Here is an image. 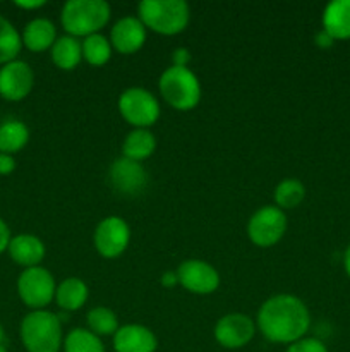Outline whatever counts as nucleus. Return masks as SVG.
Listing matches in <instances>:
<instances>
[{
	"mask_svg": "<svg viewBox=\"0 0 350 352\" xmlns=\"http://www.w3.org/2000/svg\"><path fill=\"white\" fill-rule=\"evenodd\" d=\"M323 30L333 40H350V0H333L323 10Z\"/></svg>",
	"mask_w": 350,
	"mask_h": 352,
	"instance_id": "nucleus-17",
	"label": "nucleus"
},
{
	"mask_svg": "<svg viewBox=\"0 0 350 352\" xmlns=\"http://www.w3.org/2000/svg\"><path fill=\"white\" fill-rule=\"evenodd\" d=\"M0 352H7V349H5V347H2V346H0Z\"/></svg>",
	"mask_w": 350,
	"mask_h": 352,
	"instance_id": "nucleus-37",
	"label": "nucleus"
},
{
	"mask_svg": "<svg viewBox=\"0 0 350 352\" xmlns=\"http://www.w3.org/2000/svg\"><path fill=\"white\" fill-rule=\"evenodd\" d=\"M256 333V323L244 313H229L216 322L213 336L216 342L225 349H240L246 347Z\"/></svg>",
	"mask_w": 350,
	"mask_h": 352,
	"instance_id": "nucleus-10",
	"label": "nucleus"
},
{
	"mask_svg": "<svg viewBox=\"0 0 350 352\" xmlns=\"http://www.w3.org/2000/svg\"><path fill=\"white\" fill-rule=\"evenodd\" d=\"M30 141V129L21 120H7L0 126V153L14 155Z\"/></svg>",
	"mask_w": 350,
	"mask_h": 352,
	"instance_id": "nucleus-22",
	"label": "nucleus"
},
{
	"mask_svg": "<svg viewBox=\"0 0 350 352\" xmlns=\"http://www.w3.org/2000/svg\"><path fill=\"white\" fill-rule=\"evenodd\" d=\"M64 352H106L102 339L88 329H74L65 336Z\"/></svg>",
	"mask_w": 350,
	"mask_h": 352,
	"instance_id": "nucleus-27",
	"label": "nucleus"
},
{
	"mask_svg": "<svg viewBox=\"0 0 350 352\" xmlns=\"http://www.w3.org/2000/svg\"><path fill=\"white\" fill-rule=\"evenodd\" d=\"M112 9L105 0H69L60 12V24L65 33L86 38L100 33L108 24Z\"/></svg>",
	"mask_w": 350,
	"mask_h": 352,
	"instance_id": "nucleus-3",
	"label": "nucleus"
},
{
	"mask_svg": "<svg viewBox=\"0 0 350 352\" xmlns=\"http://www.w3.org/2000/svg\"><path fill=\"white\" fill-rule=\"evenodd\" d=\"M178 284L198 296L213 294L220 287V274L213 265L202 260H185L177 268Z\"/></svg>",
	"mask_w": 350,
	"mask_h": 352,
	"instance_id": "nucleus-11",
	"label": "nucleus"
},
{
	"mask_svg": "<svg viewBox=\"0 0 350 352\" xmlns=\"http://www.w3.org/2000/svg\"><path fill=\"white\" fill-rule=\"evenodd\" d=\"M10 239H12V237H10L9 226H7V223L0 219V254H2L3 251H7Z\"/></svg>",
	"mask_w": 350,
	"mask_h": 352,
	"instance_id": "nucleus-31",
	"label": "nucleus"
},
{
	"mask_svg": "<svg viewBox=\"0 0 350 352\" xmlns=\"http://www.w3.org/2000/svg\"><path fill=\"white\" fill-rule=\"evenodd\" d=\"M55 291H57V284H55L54 275L41 265L26 268L17 278V294L21 301L33 311L47 308L55 299Z\"/></svg>",
	"mask_w": 350,
	"mask_h": 352,
	"instance_id": "nucleus-7",
	"label": "nucleus"
},
{
	"mask_svg": "<svg viewBox=\"0 0 350 352\" xmlns=\"http://www.w3.org/2000/svg\"><path fill=\"white\" fill-rule=\"evenodd\" d=\"M156 150V138L150 129H132L122 143V155L129 160L143 162Z\"/></svg>",
	"mask_w": 350,
	"mask_h": 352,
	"instance_id": "nucleus-21",
	"label": "nucleus"
},
{
	"mask_svg": "<svg viewBox=\"0 0 350 352\" xmlns=\"http://www.w3.org/2000/svg\"><path fill=\"white\" fill-rule=\"evenodd\" d=\"M34 85L33 69L27 62L16 60L0 67V96L7 102H21L31 93Z\"/></svg>",
	"mask_w": 350,
	"mask_h": 352,
	"instance_id": "nucleus-12",
	"label": "nucleus"
},
{
	"mask_svg": "<svg viewBox=\"0 0 350 352\" xmlns=\"http://www.w3.org/2000/svg\"><path fill=\"white\" fill-rule=\"evenodd\" d=\"M82 45V58L88 62L89 65H95V67H102L112 57V43L106 36H103L102 33L91 34V36H86L81 41Z\"/></svg>",
	"mask_w": 350,
	"mask_h": 352,
	"instance_id": "nucleus-23",
	"label": "nucleus"
},
{
	"mask_svg": "<svg viewBox=\"0 0 350 352\" xmlns=\"http://www.w3.org/2000/svg\"><path fill=\"white\" fill-rule=\"evenodd\" d=\"M3 337H5V332H3V327L0 325V344L3 342Z\"/></svg>",
	"mask_w": 350,
	"mask_h": 352,
	"instance_id": "nucleus-36",
	"label": "nucleus"
},
{
	"mask_svg": "<svg viewBox=\"0 0 350 352\" xmlns=\"http://www.w3.org/2000/svg\"><path fill=\"white\" fill-rule=\"evenodd\" d=\"M14 168H16V160L12 155L0 153V175L12 174Z\"/></svg>",
	"mask_w": 350,
	"mask_h": 352,
	"instance_id": "nucleus-30",
	"label": "nucleus"
},
{
	"mask_svg": "<svg viewBox=\"0 0 350 352\" xmlns=\"http://www.w3.org/2000/svg\"><path fill=\"white\" fill-rule=\"evenodd\" d=\"M158 339L153 330L139 323L122 325L113 336L115 352H156Z\"/></svg>",
	"mask_w": 350,
	"mask_h": 352,
	"instance_id": "nucleus-15",
	"label": "nucleus"
},
{
	"mask_svg": "<svg viewBox=\"0 0 350 352\" xmlns=\"http://www.w3.org/2000/svg\"><path fill=\"white\" fill-rule=\"evenodd\" d=\"M119 112L134 129H150L160 119V102L144 88H127L119 96Z\"/></svg>",
	"mask_w": 350,
	"mask_h": 352,
	"instance_id": "nucleus-6",
	"label": "nucleus"
},
{
	"mask_svg": "<svg viewBox=\"0 0 350 352\" xmlns=\"http://www.w3.org/2000/svg\"><path fill=\"white\" fill-rule=\"evenodd\" d=\"M86 322H88V330H91L95 336L102 337H110L115 336L117 330L120 329L119 318H117L115 313L112 311L106 306H96L86 316Z\"/></svg>",
	"mask_w": 350,
	"mask_h": 352,
	"instance_id": "nucleus-25",
	"label": "nucleus"
},
{
	"mask_svg": "<svg viewBox=\"0 0 350 352\" xmlns=\"http://www.w3.org/2000/svg\"><path fill=\"white\" fill-rule=\"evenodd\" d=\"M19 336L27 352H60L64 346L60 318L47 309L27 313L21 322Z\"/></svg>",
	"mask_w": 350,
	"mask_h": 352,
	"instance_id": "nucleus-2",
	"label": "nucleus"
},
{
	"mask_svg": "<svg viewBox=\"0 0 350 352\" xmlns=\"http://www.w3.org/2000/svg\"><path fill=\"white\" fill-rule=\"evenodd\" d=\"M23 48V38L14 24L0 16V65L16 60Z\"/></svg>",
	"mask_w": 350,
	"mask_h": 352,
	"instance_id": "nucleus-24",
	"label": "nucleus"
},
{
	"mask_svg": "<svg viewBox=\"0 0 350 352\" xmlns=\"http://www.w3.org/2000/svg\"><path fill=\"white\" fill-rule=\"evenodd\" d=\"M158 89L161 98L178 112L196 109L201 102V82L189 67L170 65L165 69L158 81Z\"/></svg>",
	"mask_w": 350,
	"mask_h": 352,
	"instance_id": "nucleus-5",
	"label": "nucleus"
},
{
	"mask_svg": "<svg viewBox=\"0 0 350 352\" xmlns=\"http://www.w3.org/2000/svg\"><path fill=\"white\" fill-rule=\"evenodd\" d=\"M108 181L115 191L126 196H136L148 186V172L139 162L120 157L110 165Z\"/></svg>",
	"mask_w": 350,
	"mask_h": 352,
	"instance_id": "nucleus-13",
	"label": "nucleus"
},
{
	"mask_svg": "<svg viewBox=\"0 0 350 352\" xmlns=\"http://www.w3.org/2000/svg\"><path fill=\"white\" fill-rule=\"evenodd\" d=\"M7 251H9L14 263L24 267V270L40 267L45 258L43 241L40 237L33 236V234H17V236H14L10 239Z\"/></svg>",
	"mask_w": 350,
	"mask_h": 352,
	"instance_id": "nucleus-16",
	"label": "nucleus"
},
{
	"mask_svg": "<svg viewBox=\"0 0 350 352\" xmlns=\"http://www.w3.org/2000/svg\"><path fill=\"white\" fill-rule=\"evenodd\" d=\"M16 3L19 9H24V10H31V9H40V7H43L45 0H16Z\"/></svg>",
	"mask_w": 350,
	"mask_h": 352,
	"instance_id": "nucleus-32",
	"label": "nucleus"
},
{
	"mask_svg": "<svg viewBox=\"0 0 350 352\" xmlns=\"http://www.w3.org/2000/svg\"><path fill=\"white\" fill-rule=\"evenodd\" d=\"M189 62H191V52L187 48L180 47L172 52V65H175V67H189Z\"/></svg>",
	"mask_w": 350,
	"mask_h": 352,
	"instance_id": "nucleus-29",
	"label": "nucleus"
},
{
	"mask_svg": "<svg viewBox=\"0 0 350 352\" xmlns=\"http://www.w3.org/2000/svg\"><path fill=\"white\" fill-rule=\"evenodd\" d=\"M343 267H345V274L349 275L350 278V244L345 250V254H343Z\"/></svg>",
	"mask_w": 350,
	"mask_h": 352,
	"instance_id": "nucleus-35",
	"label": "nucleus"
},
{
	"mask_svg": "<svg viewBox=\"0 0 350 352\" xmlns=\"http://www.w3.org/2000/svg\"><path fill=\"white\" fill-rule=\"evenodd\" d=\"M96 251L106 260L119 258L130 243V227L122 217H105L96 226L93 234Z\"/></svg>",
	"mask_w": 350,
	"mask_h": 352,
	"instance_id": "nucleus-9",
	"label": "nucleus"
},
{
	"mask_svg": "<svg viewBox=\"0 0 350 352\" xmlns=\"http://www.w3.org/2000/svg\"><path fill=\"white\" fill-rule=\"evenodd\" d=\"M175 284H178V278H177V272H167V274L161 275V285L167 289L174 287Z\"/></svg>",
	"mask_w": 350,
	"mask_h": 352,
	"instance_id": "nucleus-34",
	"label": "nucleus"
},
{
	"mask_svg": "<svg viewBox=\"0 0 350 352\" xmlns=\"http://www.w3.org/2000/svg\"><path fill=\"white\" fill-rule=\"evenodd\" d=\"M285 352H328V349H326V346L319 339L304 337V339L290 344Z\"/></svg>",
	"mask_w": 350,
	"mask_h": 352,
	"instance_id": "nucleus-28",
	"label": "nucleus"
},
{
	"mask_svg": "<svg viewBox=\"0 0 350 352\" xmlns=\"http://www.w3.org/2000/svg\"><path fill=\"white\" fill-rule=\"evenodd\" d=\"M287 232V215L278 206H263L253 213L247 223V236L257 248H271Z\"/></svg>",
	"mask_w": 350,
	"mask_h": 352,
	"instance_id": "nucleus-8",
	"label": "nucleus"
},
{
	"mask_svg": "<svg viewBox=\"0 0 350 352\" xmlns=\"http://www.w3.org/2000/svg\"><path fill=\"white\" fill-rule=\"evenodd\" d=\"M21 38L27 50L45 52L54 47L55 40H57V28L47 17H36L26 24Z\"/></svg>",
	"mask_w": 350,
	"mask_h": 352,
	"instance_id": "nucleus-18",
	"label": "nucleus"
},
{
	"mask_svg": "<svg viewBox=\"0 0 350 352\" xmlns=\"http://www.w3.org/2000/svg\"><path fill=\"white\" fill-rule=\"evenodd\" d=\"M311 327V315L302 299L277 294L266 299L257 313V329L273 344H294L304 339Z\"/></svg>",
	"mask_w": 350,
	"mask_h": 352,
	"instance_id": "nucleus-1",
	"label": "nucleus"
},
{
	"mask_svg": "<svg viewBox=\"0 0 350 352\" xmlns=\"http://www.w3.org/2000/svg\"><path fill=\"white\" fill-rule=\"evenodd\" d=\"M51 62L62 71H72L82 60V45L81 40L71 34L57 38L54 47L50 48Z\"/></svg>",
	"mask_w": 350,
	"mask_h": 352,
	"instance_id": "nucleus-20",
	"label": "nucleus"
},
{
	"mask_svg": "<svg viewBox=\"0 0 350 352\" xmlns=\"http://www.w3.org/2000/svg\"><path fill=\"white\" fill-rule=\"evenodd\" d=\"M305 198V188L299 179H283L275 188V203L280 210L297 208Z\"/></svg>",
	"mask_w": 350,
	"mask_h": 352,
	"instance_id": "nucleus-26",
	"label": "nucleus"
},
{
	"mask_svg": "<svg viewBox=\"0 0 350 352\" xmlns=\"http://www.w3.org/2000/svg\"><path fill=\"white\" fill-rule=\"evenodd\" d=\"M333 43H335V40H333V38L329 36L325 30H321L318 34H316V45H318V47L329 48Z\"/></svg>",
	"mask_w": 350,
	"mask_h": 352,
	"instance_id": "nucleus-33",
	"label": "nucleus"
},
{
	"mask_svg": "<svg viewBox=\"0 0 350 352\" xmlns=\"http://www.w3.org/2000/svg\"><path fill=\"white\" fill-rule=\"evenodd\" d=\"M89 298V289L81 278L69 277L57 285L55 301L64 311H78L86 305Z\"/></svg>",
	"mask_w": 350,
	"mask_h": 352,
	"instance_id": "nucleus-19",
	"label": "nucleus"
},
{
	"mask_svg": "<svg viewBox=\"0 0 350 352\" xmlns=\"http://www.w3.org/2000/svg\"><path fill=\"white\" fill-rule=\"evenodd\" d=\"M110 43L119 54L130 55L143 48L146 41V28L141 23L139 17L127 16L117 21L110 31Z\"/></svg>",
	"mask_w": 350,
	"mask_h": 352,
	"instance_id": "nucleus-14",
	"label": "nucleus"
},
{
	"mask_svg": "<svg viewBox=\"0 0 350 352\" xmlns=\"http://www.w3.org/2000/svg\"><path fill=\"white\" fill-rule=\"evenodd\" d=\"M137 14L146 30L165 36L182 33L191 21V9L184 0H143Z\"/></svg>",
	"mask_w": 350,
	"mask_h": 352,
	"instance_id": "nucleus-4",
	"label": "nucleus"
}]
</instances>
